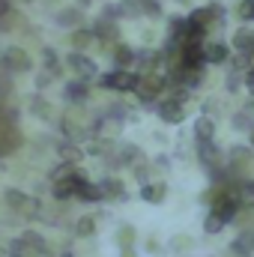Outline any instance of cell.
<instances>
[{
  "instance_id": "cell-1",
  "label": "cell",
  "mask_w": 254,
  "mask_h": 257,
  "mask_svg": "<svg viewBox=\"0 0 254 257\" xmlns=\"http://www.w3.org/2000/svg\"><path fill=\"white\" fill-rule=\"evenodd\" d=\"M18 147V135L9 126H0V156H9Z\"/></svg>"
},
{
  "instance_id": "cell-2",
  "label": "cell",
  "mask_w": 254,
  "mask_h": 257,
  "mask_svg": "<svg viewBox=\"0 0 254 257\" xmlns=\"http://www.w3.org/2000/svg\"><path fill=\"white\" fill-rule=\"evenodd\" d=\"M6 66H9V69H15V72H21V69H27V66H30V60H27V54H24V51L12 48V51H6Z\"/></svg>"
},
{
  "instance_id": "cell-3",
  "label": "cell",
  "mask_w": 254,
  "mask_h": 257,
  "mask_svg": "<svg viewBox=\"0 0 254 257\" xmlns=\"http://www.w3.org/2000/svg\"><path fill=\"white\" fill-rule=\"evenodd\" d=\"M236 48H242V51H254V33H248V30L236 33Z\"/></svg>"
},
{
  "instance_id": "cell-4",
  "label": "cell",
  "mask_w": 254,
  "mask_h": 257,
  "mask_svg": "<svg viewBox=\"0 0 254 257\" xmlns=\"http://www.w3.org/2000/svg\"><path fill=\"white\" fill-rule=\"evenodd\" d=\"M162 117H165V120H174V123H177V120H183V111H180V108H174V102H168V105L162 108Z\"/></svg>"
},
{
  "instance_id": "cell-5",
  "label": "cell",
  "mask_w": 254,
  "mask_h": 257,
  "mask_svg": "<svg viewBox=\"0 0 254 257\" xmlns=\"http://www.w3.org/2000/svg\"><path fill=\"white\" fill-rule=\"evenodd\" d=\"M224 54H227V51H224L221 45H209V48H206V60H215V63H218V60H224Z\"/></svg>"
},
{
  "instance_id": "cell-6",
  "label": "cell",
  "mask_w": 254,
  "mask_h": 257,
  "mask_svg": "<svg viewBox=\"0 0 254 257\" xmlns=\"http://www.w3.org/2000/svg\"><path fill=\"white\" fill-rule=\"evenodd\" d=\"M108 81H111L114 87H132V78H129V75H111Z\"/></svg>"
},
{
  "instance_id": "cell-7",
  "label": "cell",
  "mask_w": 254,
  "mask_h": 257,
  "mask_svg": "<svg viewBox=\"0 0 254 257\" xmlns=\"http://www.w3.org/2000/svg\"><path fill=\"white\" fill-rule=\"evenodd\" d=\"M239 15H242V18H254V0H245V3H242Z\"/></svg>"
},
{
  "instance_id": "cell-8",
  "label": "cell",
  "mask_w": 254,
  "mask_h": 257,
  "mask_svg": "<svg viewBox=\"0 0 254 257\" xmlns=\"http://www.w3.org/2000/svg\"><path fill=\"white\" fill-rule=\"evenodd\" d=\"M144 197H153V200H159V197H162V186H153V189H147V192H144Z\"/></svg>"
},
{
  "instance_id": "cell-9",
  "label": "cell",
  "mask_w": 254,
  "mask_h": 257,
  "mask_svg": "<svg viewBox=\"0 0 254 257\" xmlns=\"http://www.w3.org/2000/svg\"><path fill=\"white\" fill-rule=\"evenodd\" d=\"M90 230H93V221H90V218H84V221H81V227H78V233L84 236V233H90Z\"/></svg>"
},
{
  "instance_id": "cell-10",
  "label": "cell",
  "mask_w": 254,
  "mask_h": 257,
  "mask_svg": "<svg viewBox=\"0 0 254 257\" xmlns=\"http://www.w3.org/2000/svg\"><path fill=\"white\" fill-rule=\"evenodd\" d=\"M197 132L206 138V135H209V120H200V123H197Z\"/></svg>"
},
{
  "instance_id": "cell-11",
  "label": "cell",
  "mask_w": 254,
  "mask_h": 257,
  "mask_svg": "<svg viewBox=\"0 0 254 257\" xmlns=\"http://www.w3.org/2000/svg\"><path fill=\"white\" fill-rule=\"evenodd\" d=\"M117 60H120V63H129V60H132V57H129V51H126V48H120V51H117Z\"/></svg>"
},
{
  "instance_id": "cell-12",
  "label": "cell",
  "mask_w": 254,
  "mask_h": 257,
  "mask_svg": "<svg viewBox=\"0 0 254 257\" xmlns=\"http://www.w3.org/2000/svg\"><path fill=\"white\" fill-rule=\"evenodd\" d=\"M3 12H6V3H3V0H0V15H3Z\"/></svg>"
},
{
  "instance_id": "cell-13",
  "label": "cell",
  "mask_w": 254,
  "mask_h": 257,
  "mask_svg": "<svg viewBox=\"0 0 254 257\" xmlns=\"http://www.w3.org/2000/svg\"><path fill=\"white\" fill-rule=\"evenodd\" d=\"M126 257H132V254H129V251H126Z\"/></svg>"
}]
</instances>
